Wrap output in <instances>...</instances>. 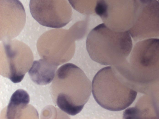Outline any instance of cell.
Masks as SVG:
<instances>
[{
  "instance_id": "obj_8",
  "label": "cell",
  "mask_w": 159,
  "mask_h": 119,
  "mask_svg": "<svg viewBox=\"0 0 159 119\" xmlns=\"http://www.w3.org/2000/svg\"><path fill=\"white\" fill-rule=\"evenodd\" d=\"M2 34L1 40L13 39L23 29L26 21L24 7L19 0H0Z\"/></svg>"
},
{
  "instance_id": "obj_2",
  "label": "cell",
  "mask_w": 159,
  "mask_h": 119,
  "mask_svg": "<svg viewBox=\"0 0 159 119\" xmlns=\"http://www.w3.org/2000/svg\"><path fill=\"white\" fill-rule=\"evenodd\" d=\"M51 87L55 103L63 112L72 116L81 112L92 91L91 82L84 72L71 63H66L58 69Z\"/></svg>"
},
{
  "instance_id": "obj_3",
  "label": "cell",
  "mask_w": 159,
  "mask_h": 119,
  "mask_svg": "<svg viewBox=\"0 0 159 119\" xmlns=\"http://www.w3.org/2000/svg\"><path fill=\"white\" fill-rule=\"evenodd\" d=\"M86 47L93 61L101 65H114L126 60L132 50V43L128 31H115L102 23L89 32Z\"/></svg>"
},
{
  "instance_id": "obj_4",
  "label": "cell",
  "mask_w": 159,
  "mask_h": 119,
  "mask_svg": "<svg viewBox=\"0 0 159 119\" xmlns=\"http://www.w3.org/2000/svg\"><path fill=\"white\" fill-rule=\"evenodd\" d=\"M129 68L138 89L148 88L159 80V39L136 43L131 52Z\"/></svg>"
},
{
  "instance_id": "obj_11",
  "label": "cell",
  "mask_w": 159,
  "mask_h": 119,
  "mask_svg": "<svg viewBox=\"0 0 159 119\" xmlns=\"http://www.w3.org/2000/svg\"><path fill=\"white\" fill-rule=\"evenodd\" d=\"M98 0H68L72 7L80 13L87 15H95Z\"/></svg>"
},
{
  "instance_id": "obj_12",
  "label": "cell",
  "mask_w": 159,
  "mask_h": 119,
  "mask_svg": "<svg viewBox=\"0 0 159 119\" xmlns=\"http://www.w3.org/2000/svg\"><path fill=\"white\" fill-rule=\"evenodd\" d=\"M158 0V1H159V0Z\"/></svg>"
},
{
  "instance_id": "obj_6",
  "label": "cell",
  "mask_w": 159,
  "mask_h": 119,
  "mask_svg": "<svg viewBox=\"0 0 159 119\" xmlns=\"http://www.w3.org/2000/svg\"><path fill=\"white\" fill-rule=\"evenodd\" d=\"M29 7L33 18L44 26L62 28L72 19V10L67 0H30Z\"/></svg>"
},
{
  "instance_id": "obj_7",
  "label": "cell",
  "mask_w": 159,
  "mask_h": 119,
  "mask_svg": "<svg viewBox=\"0 0 159 119\" xmlns=\"http://www.w3.org/2000/svg\"><path fill=\"white\" fill-rule=\"evenodd\" d=\"M135 41L159 37V2L150 0L143 5L133 27L128 30Z\"/></svg>"
},
{
  "instance_id": "obj_9",
  "label": "cell",
  "mask_w": 159,
  "mask_h": 119,
  "mask_svg": "<svg viewBox=\"0 0 159 119\" xmlns=\"http://www.w3.org/2000/svg\"><path fill=\"white\" fill-rule=\"evenodd\" d=\"M57 65L45 58L34 61L28 71L31 80L39 85H45L53 80Z\"/></svg>"
},
{
  "instance_id": "obj_10",
  "label": "cell",
  "mask_w": 159,
  "mask_h": 119,
  "mask_svg": "<svg viewBox=\"0 0 159 119\" xmlns=\"http://www.w3.org/2000/svg\"><path fill=\"white\" fill-rule=\"evenodd\" d=\"M30 101V96L25 90L19 89L12 95L7 107L6 117L8 119L20 117L22 110L25 108Z\"/></svg>"
},
{
  "instance_id": "obj_5",
  "label": "cell",
  "mask_w": 159,
  "mask_h": 119,
  "mask_svg": "<svg viewBox=\"0 0 159 119\" xmlns=\"http://www.w3.org/2000/svg\"><path fill=\"white\" fill-rule=\"evenodd\" d=\"M150 0H98L95 14L111 30L128 31L136 21L144 5Z\"/></svg>"
},
{
  "instance_id": "obj_1",
  "label": "cell",
  "mask_w": 159,
  "mask_h": 119,
  "mask_svg": "<svg viewBox=\"0 0 159 119\" xmlns=\"http://www.w3.org/2000/svg\"><path fill=\"white\" fill-rule=\"evenodd\" d=\"M95 101L107 110L118 111L129 107L137 94L125 62L99 70L92 81Z\"/></svg>"
}]
</instances>
